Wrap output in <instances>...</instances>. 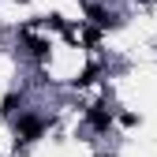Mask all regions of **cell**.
Listing matches in <instances>:
<instances>
[{
  "label": "cell",
  "instance_id": "cell-5",
  "mask_svg": "<svg viewBox=\"0 0 157 157\" xmlns=\"http://www.w3.org/2000/svg\"><path fill=\"white\" fill-rule=\"evenodd\" d=\"M15 112H23V94H19V90H11V94L0 97V116H8V120H11Z\"/></svg>",
  "mask_w": 157,
  "mask_h": 157
},
{
  "label": "cell",
  "instance_id": "cell-9",
  "mask_svg": "<svg viewBox=\"0 0 157 157\" xmlns=\"http://www.w3.org/2000/svg\"><path fill=\"white\" fill-rule=\"evenodd\" d=\"M15 4H23V0H15Z\"/></svg>",
  "mask_w": 157,
  "mask_h": 157
},
{
  "label": "cell",
  "instance_id": "cell-6",
  "mask_svg": "<svg viewBox=\"0 0 157 157\" xmlns=\"http://www.w3.org/2000/svg\"><path fill=\"white\" fill-rule=\"evenodd\" d=\"M97 75H101V67H97V64H86L82 71H78V78H75V86H90V82H94Z\"/></svg>",
  "mask_w": 157,
  "mask_h": 157
},
{
  "label": "cell",
  "instance_id": "cell-8",
  "mask_svg": "<svg viewBox=\"0 0 157 157\" xmlns=\"http://www.w3.org/2000/svg\"><path fill=\"white\" fill-rule=\"evenodd\" d=\"M116 120H120L124 127H135V124H139V116H135V112H120V116H116Z\"/></svg>",
  "mask_w": 157,
  "mask_h": 157
},
{
  "label": "cell",
  "instance_id": "cell-7",
  "mask_svg": "<svg viewBox=\"0 0 157 157\" xmlns=\"http://www.w3.org/2000/svg\"><path fill=\"white\" fill-rule=\"evenodd\" d=\"M82 37H86V45H90V49H97V45H101V30H97V26H90Z\"/></svg>",
  "mask_w": 157,
  "mask_h": 157
},
{
  "label": "cell",
  "instance_id": "cell-4",
  "mask_svg": "<svg viewBox=\"0 0 157 157\" xmlns=\"http://www.w3.org/2000/svg\"><path fill=\"white\" fill-rule=\"evenodd\" d=\"M23 37H26V52L34 56V60H45V56H49V49H52V45H49V37H30L26 26H23Z\"/></svg>",
  "mask_w": 157,
  "mask_h": 157
},
{
  "label": "cell",
  "instance_id": "cell-3",
  "mask_svg": "<svg viewBox=\"0 0 157 157\" xmlns=\"http://www.w3.org/2000/svg\"><path fill=\"white\" fill-rule=\"evenodd\" d=\"M112 120H116V112H112L109 105H101V101L86 109V127H90V131H97V135H105V131L112 127Z\"/></svg>",
  "mask_w": 157,
  "mask_h": 157
},
{
  "label": "cell",
  "instance_id": "cell-2",
  "mask_svg": "<svg viewBox=\"0 0 157 157\" xmlns=\"http://www.w3.org/2000/svg\"><path fill=\"white\" fill-rule=\"evenodd\" d=\"M86 19H90L97 30H116V26H124V19L116 15L112 8H105V4H86Z\"/></svg>",
  "mask_w": 157,
  "mask_h": 157
},
{
  "label": "cell",
  "instance_id": "cell-1",
  "mask_svg": "<svg viewBox=\"0 0 157 157\" xmlns=\"http://www.w3.org/2000/svg\"><path fill=\"white\" fill-rule=\"evenodd\" d=\"M52 127V116H37V112H19L15 120V142H37L41 135Z\"/></svg>",
  "mask_w": 157,
  "mask_h": 157
}]
</instances>
